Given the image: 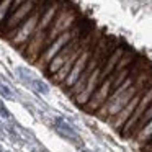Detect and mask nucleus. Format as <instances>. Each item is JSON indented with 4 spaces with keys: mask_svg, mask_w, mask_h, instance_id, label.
I'll list each match as a JSON object with an SVG mask.
<instances>
[{
    "mask_svg": "<svg viewBox=\"0 0 152 152\" xmlns=\"http://www.w3.org/2000/svg\"><path fill=\"white\" fill-rule=\"evenodd\" d=\"M0 118L7 123H13V116H12V113L7 110V106L4 103H0Z\"/></svg>",
    "mask_w": 152,
    "mask_h": 152,
    "instance_id": "obj_15",
    "label": "nucleus"
},
{
    "mask_svg": "<svg viewBox=\"0 0 152 152\" xmlns=\"http://www.w3.org/2000/svg\"><path fill=\"white\" fill-rule=\"evenodd\" d=\"M100 82H102V67H96V69L90 74L88 80H87V85L83 87V90L79 92L75 96H72V100L75 102V105L79 106V108H83V106L88 103L90 96L93 95V92H95L96 87L100 85Z\"/></svg>",
    "mask_w": 152,
    "mask_h": 152,
    "instance_id": "obj_6",
    "label": "nucleus"
},
{
    "mask_svg": "<svg viewBox=\"0 0 152 152\" xmlns=\"http://www.w3.org/2000/svg\"><path fill=\"white\" fill-rule=\"evenodd\" d=\"M15 74H17V77H18V80H20L21 83H23L25 87H28L31 83V80L34 79V74L31 72L30 69H26V67H21V66H18L17 69H15Z\"/></svg>",
    "mask_w": 152,
    "mask_h": 152,
    "instance_id": "obj_12",
    "label": "nucleus"
},
{
    "mask_svg": "<svg viewBox=\"0 0 152 152\" xmlns=\"http://www.w3.org/2000/svg\"><path fill=\"white\" fill-rule=\"evenodd\" d=\"M128 51V46H126L123 41H119L118 43V46L113 49V53L110 54V57L106 59V62H105V66H103V69H102V80L103 79H106V77L110 75V74L113 72V69H115V66L118 64V61L123 57V54Z\"/></svg>",
    "mask_w": 152,
    "mask_h": 152,
    "instance_id": "obj_8",
    "label": "nucleus"
},
{
    "mask_svg": "<svg viewBox=\"0 0 152 152\" xmlns=\"http://www.w3.org/2000/svg\"><path fill=\"white\" fill-rule=\"evenodd\" d=\"M151 139H152V119L147 121L141 129H139V132L134 137V141L137 142V144H147V142H151Z\"/></svg>",
    "mask_w": 152,
    "mask_h": 152,
    "instance_id": "obj_10",
    "label": "nucleus"
},
{
    "mask_svg": "<svg viewBox=\"0 0 152 152\" xmlns=\"http://www.w3.org/2000/svg\"><path fill=\"white\" fill-rule=\"evenodd\" d=\"M46 4H48V0H41L39 4H38V7L31 12L30 17H28L23 23H20V26L15 28V30L5 38V39H8V43L13 48H17V49H20V51L25 49L28 41H30L31 36L34 34V30H36V26H38V21H39L41 13H43Z\"/></svg>",
    "mask_w": 152,
    "mask_h": 152,
    "instance_id": "obj_1",
    "label": "nucleus"
},
{
    "mask_svg": "<svg viewBox=\"0 0 152 152\" xmlns=\"http://www.w3.org/2000/svg\"><path fill=\"white\" fill-rule=\"evenodd\" d=\"M142 93L144 92H137L134 96L131 98V102L129 103H126L124 105V108L123 110H119L118 113H116L113 118H110L108 119V124H110V128L113 129V131H121V128L124 126V123L129 119V116L134 113V110H136V106H137V103H139V100H141V96H142Z\"/></svg>",
    "mask_w": 152,
    "mask_h": 152,
    "instance_id": "obj_7",
    "label": "nucleus"
},
{
    "mask_svg": "<svg viewBox=\"0 0 152 152\" xmlns=\"http://www.w3.org/2000/svg\"><path fill=\"white\" fill-rule=\"evenodd\" d=\"M111 90H113V79H111V75H108L106 79H103L102 82H100V85L96 87V90L93 92V95L90 96L88 103H87L82 110L87 111V113H90V115H95V111L103 105V103H105V100L110 96Z\"/></svg>",
    "mask_w": 152,
    "mask_h": 152,
    "instance_id": "obj_5",
    "label": "nucleus"
},
{
    "mask_svg": "<svg viewBox=\"0 0 152 152\" xmlns=\"http://www.w3.org/2000/svg\"><path fill=\"white\" fill-rule=\"evenodd\" d=\"M39 2H41V0H26V2H23L20 7L15 8L13 12H10V15L5 18L4 23L0 25V34H2L4 38H7L8 34L15 30V28L20 26V23H23V21L30 17L31 12L38 7Z\"/></svg>",
    "mask_w": 152,
    "mask_h": 152,
    "instance_id": "obj_3",
    "label": "nucleus"
},
{
    "mask_svg": "<svg viewBox=\"0 0 152 152\" xmlns=\"http://www.w3.org/2000/svg\"><path fill=\"white\" fill-rule=\"evenodd\" d=\"M80 17H82V15H80L79 10H77V7H74V4H70V2H67V0H62V5H61L59 12H57L56 17H54L49 30H48L46 46L51 43V41L56 39L61 33L69 31L70 28L77 23V20H79ZM44 49H46V48H44Z\"/></svg>",
    "mask_w": 152,
    "mask_h": 152,
    "instance_id": "obj_2",
    "label": "nucleus"
},
{
    "mask_svg": "<svg viewBox=\"0 0 152 152\" xmlns=\"http://www.w3.org/2000/svg\"><path fill=\"white\" fill-rule=\"evenodd\" d=\"M12 4H13V0H0V25L4 23L5 18L10 15Z\"/></svg>",
    "mask_w": 152,
    "mask_h": 152,
    "instance_id": "obj_14",
    "label": "nucleus"
},
{
    "mask_svg": "<svg viewBox=\"0 0 152 152\" xmlns=\"http://www.w3.org/2000/svg\"><path fill=\"white\" fill-rule=\"evenodd\" d=\"M26 88H30L33 93H36V95H39V96H46V95H49V85H48L44 80H41V79H38V77H34L33 80H31V83L26 87Z\"/></svg>",
    "mask_w": 152,
    "mask_h": 152,
    "instance_id": "obj_9",
    "label": "nucleus"
},
{
    "mask_svg": "<svg viewBox=\"0 0 152 152\" xmlns=\"http://www.w3.org/2000/svg\"><path fill=\"white\" fill-rule=\"evenodd\" d=\"M151 119H152V103L147 106V108H145V111L142 113L141 119L137 121V124L134 126V129H132V131H131V134H129V139H132V141H134V137L137 136L139 129H141V128H142V126H144L147 121H151Z\"/></svg>",
    "mask_w": 152,
    "mask_h": 152,
    "instance_id": "obj_11",
    "label": "nucleus"
},
{
    "mask_svg": "<svg viewBox=\"0 0 152 152\" xmlns=\"http://www.w3.org/2000/svg\"><path fill=\"white\" fill-rule=\"evenodd\" d=\"M53 129L56 131L57 136H61V137L64 139V141H67V142H70V144L77 145L79 149H82L83 141L79 136L77 128L69 121V119H66L64 116H54L53 118Z\"/></svg>",
    "mask_w": 152,
    "mask_h": 152,
    "instance_id": "obj_4",
    "label": "nucleus"
},
{
    "mask_svg": "<svg viewBox=\"0 0 152 152\" xmlns=\"http://www.w3.org/2000/svg\"><path fill=\"white\" fill-rule=\"evenodd\" d=\"M0 96L8 100V102H15L17 100V95H15L13 88L7 82H4V80H0Z\"/></svg>",
    "mask_w": 152,
    "mask_h": 152,
    "instance_id": "obj_13",
    "label": "nucleus"
}]
</instances>
